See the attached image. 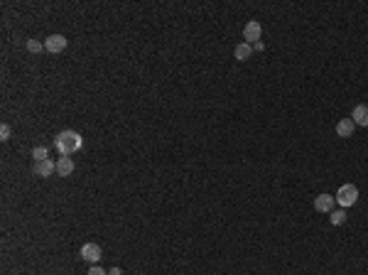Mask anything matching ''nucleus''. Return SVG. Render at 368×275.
<instances>
[{
  "instance_id": "7ed1b4c3",
  "label": "nucleus",
  "mask_w": 368,
  "mask_h": 275,
  "mask_svg": "<svg viewBox=\"0 0 368 275\" xmlns=\"http://www.w3.org/2000/svg\"><path fill=\"white\" fill-rule=\"evenodd\" d=\"M66 37L64 34H49L47 39H44V49L49 52V54H61L64 49H66Z\"/></svg>"
},
{
  "instance_id": "39448f33",
  "label": "nucleus",
  "mask_w": 368,
  "mask_h": 275,
  "mask_svg": "<svg viewBox=\"0 0 368 275\" xmlns=\"http://www.w3.org/2000/svg\"><path fill=\"white\" fill-rule=\"evenodd\" d=\"M32 172L37 177H52L57 172V162L54 160H42V162H34L32 165Z\"/></svg>"
},
{
  "instance_id": "f03ea898",
  "label": "nucleus",
  "mask_w": 368,
  "mask_h": 275,
  "mask_svg": "<svg viewBox=\"0 0 368 275\" xmlns=\"http://www.w3.org/2000/svg\"><path fill=\"white\" fill-rule=\"evenodd\" d=\"M359 202V187L356 184H341L339 192H337V204L341 209H349Z\"/></svg>"
},
{
  "instance_id": "9d476101",
  "label": "nucleus",
  "mask_w": 368,
  "mask_h": 275,
  "mask_svg": "<svg viewBox=\"0 0 368 275\" xmlns=\"http://www.w3.org/2000/svg\"><path fill=\"white\" fill-rule=\"evenodd\" d=\"M74 172V160L71 157H59L57 160V175L59 177H69Z\"/></svg>"
},
{
  "instance_id": "423d86ee",
  "label": "nucleus",
  "mask_w": 368,
  "mask_h": 275,
  "mask_svg": "<svg viewBox=\"0 0 368 275\" xmlns=\"http://www.w3.org/2000/svg\"><path fill=\"white\" fill-rule=\"evenodd\" d=\"M334 204H337V197H332V194H319L314 199V209L322 212V214H332L334 212Z\"/></svg>"
},
{
  "instance_id": "f3484780",
  "label": "nucleus",
  "mask_w": 368,
  "mask_h": 275,
  "mask_svg": "<svg viewBox=\"0 0 368 275\" xmlns=\"http://www.w3.org/2000/svg\"><path fill=\"white\" fill-rule=\"evenodd\" d=\"M263 49H265V44H263V42H255V44H253V52H263Z\"/></svg>"
},
{
  "instance_id": "f8f14e48",
  "label": "nucleus",
  "mask_w": 368,
  "mask_h": 275,
  "mask_svg": "<svg viewBox=\"0 0 368 275\" xmlns=\"http://www.w3.org/2000/svg\"><path fill=\"white\" fill-rule=\"evenodd\" d=\"M329 221H332L334 226H344V224H346V212H344V209L332 212V214H329Z\"/></svg>"
},
{
  "instance_id": "20e7f679",
  "label": "nucleus",
  "mask_w": 368,
  "mask_h": 275,
  "mask_svg": "<svg viewBox=\"0 0 368 275\" xmlns=\"http://www.w3.org/2000/svg\"><path fill=\"white\" fill-rule=\"evenodd\" d=\"M81 258H84L86 263H91V266H96L103 256H101V246L98 244H84L81 246Z\"/></svg>"
},
{
  "instance_id": "9b49d317",
  "label": "nucleus",
  "mask_w": 368,
  "mask_h": 275,
  "mask_svg": "<svg viewBox=\"0 0 368 275\" xmlns=\"http://www.w3.org/2000/svg\"><path fill=\"white\" fill-rule=\"evenodd\" d=\"M251 54H253V44H248V42H241V44H236V49H233V57L238 61L251 59Z\"/></svg>"
},
{
  "instance_id": "1a4fd4ad",
  "label": "nucleus",
  "mask_w": 368,
  "mask_h": 275,
  "mask_svg": "<svg viewBox=\"0 0 368 275\" xmlns=\"http://www.w3.org/2000/svg\"><path fill=\"white\" fill-rule=\"evenodd\" d=\"M354 128H356V123L351 121V118H341L337 123V135L339 138H351L354 135Z\"/></svg>"
},
{
  "instance_id": "a211bd4d",
  "label": "nucleus",
  "mask_w": 368,
  "mask_h": 275,
  "mask_svg": "<svg viewBox=\"0 0 368 275\" xmlns=\"http://www.w3.org/2000/svg\"><path fill=\"white\" fill-rule=\"evenodd\" d=\"M108 275H123V273H120V268H111V271H108Z\"/></svg>"
},
{
  "instance_id": "dca6fc26",
  "label": "nucleus",
  "mask_w": 368,
  "mask_h": 275,
  "mask_svg": "<svg viewBox=\"0 0 368 275\" xmlns=\"http://www.w3.org/2000/svg\"><path fill=\"white\" fill-rule=\"evenodd\" d=\"M88 275H108L103 268H98V266H91V271H88Z\"/></svg>"
},
{
  "instance_id": "4468645a",
  "label": "nucleus",
  "mask_w": 368,
  "mask_h": 275,
  "mask_svg": "<svg viewBox=\"0 0 368 275\" xmlns=\"http://www.w3.org/2000/svg\"><path fill=\"white\" fill-rule=\"evenodd\" d=\"M25 47H27V52H32V54H39V52L44 49V44H42V42H37V39H27V44H25Z\"/></svg>"
},
{
  "instance_id": "2eb2a0df",
  "label": "nucleus",
  "mask_w": 368,
  "mask_h": 275,
  "mask_svg": "<svg viewBox=\"0 0 368 275\" xmlns=\"http://www.w3.org/2000/svg\"><path fill=\"white\" fill-rule=\"evenodd\" d=\"M10 133H12V130H10V125H7V123H2V128H0V140H10Z\"/></svg>"
},
{
  "instance_id": "f257e3e1",
  "label": "nucleus",
  "mask_w": 368,
  "mask_h": 275,
  "mask_svg": "<svg viewBox=\"0 0 368 275\" xmlns=\"http://www.w3.org/2000/svg\"><path fill=\"white\" fill-rule=\"evenodd\" d=\"M81 145H84V140H81V135L76 130H61L54 138V148H57V153L61 157H71L74 153L81 150Z\"/></svg>"
},
{
  "instance_id": "0eeeda50",
  "label": "nucleus",
  "mask_w": 368,
  "mask_h": 275,
  "mask_svg": "<svg viewBox=\"0 0 368 275\" xmlns=\"http://www.w3.org/2000/svg\"><path fill=\"white\" fill-rule=\"evenodd\" d=\"M260 34H263V25H260L258 20H251V22L243 27V37H246V42H248V44L260 42Z\"/></svg>"
},
{
  "instance_id": "6e6552de",
  "label": "nucleus",
  "mask_w": 368,
  "mask_h": 275,
  "mask_svg": "<svg viewBox=\"0 0 368 275\" xmlns=\"http://www.w3.org/2000/svg\"><path fill=\"white\" fill-rule=\"evenodd\" d=\"M351 121L361 128H368V106L366 103H359L354 111H351Z\"/></svg>"
},
{
  "instance_id": "ddd939ff",
  "label": "nucleus",
  "mask_w": 368,
  "mask_h": 275,
  "mask_svg": "<svg viewBox=\"0 0 368 275\" xmlns=\"http://www.w3.org/2000/svg\"><path fill=\"white\" fill-rule=\"evenodd\" d=\"M32 157H34V162H42V160H49V150H47L44 145H37V148L32 150Z\"/></svg>"
}]
</instances>
